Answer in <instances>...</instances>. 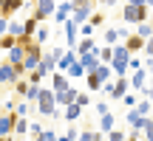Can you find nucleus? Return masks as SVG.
I'll return each mask as SVG.
<instances>
[{"mask_svg": "<svg viewBox=\"0 0 153 141\" xmlns=\"http://www.w3.org/2000/svg\"><path fill=\"white\" fill-rule=\"evenodd\" d=\"M142 138H145V141H153V127H150V121H148V127L142 130Z\"/></svg>", "mask_w": 153, "mask_h": 141, "instance_id": "37998d69", "label": "nucleus"}, {"mask_svg": "<svg viewBox=\"0 0 153 141\" xmlns=\"http://www.w3.org/2000/svg\"><path fill=\"white\" fill-rule=\"evenodd\" d=\"M133 113H139L142 119H153V102L150 99H139V104H136Z\"/></svg>", "mask_w": 153, "mask_h": 141, "instance_id": "2eb2a0df", "label": "nucleus"}, {"mask_svg": "<svg viewBox=\"0 0 153 141\" xmlns=\"http://www.w3.org/2000/svg\"><path fill=\"white\" fill-rule=\"evenodd\" d=\"M34 141H43V136H37V138H34Z\"/></svg>", "mask_w": 153, "mask_h": 141, "instance_id": "09e8293b", "label": "nucleus"}, {"mask_svg": "<svg viewBox=\"0 0 153 141\" xmlns=\"http://www.w3.org/2000/svg\"><path fill=\"white\" fill-rule=\"evenodd\" d=\"M88 26H94V28H99V26H105V14H102V11H97V14L91 17V23H88Z\"/></svg>", "mask_w": 153, "mask_h": 141, "instance_id": "c9c22d12", "label": "nucleus"}, {"mask_svg": "<svg viewBox=\"0 0 153 141\" xmlns=\"http://www.w3.org/2000/svg\"><path fill=\"white\" fill-rule=\"evenodd\" d=\"M145 54H148V57H150V59H153V37L148 40V43H145Z\"/></svg>", "mask_w": 153, "mask_h": 141, "instance_id": "c03bdc74", "label": "nucleus"}, {"mask_svg": "<svg viewBox=\"0 0 153 141\" xmlns=\"http://www.w3.org/2000/svg\"><path fill=\"white\" fill-rule=\"evenodd\" d=\"M23 59H26V48H23V45L17 43L14 48L9 51V57H6V62H9V65H14V68H23Z\"/></svg>", "mask_w": 153, "mask_h": 141, "instance_id": "ddd939ff", "label": "nucleus"}, {"mask_svg": "<svg viewBox=\"0 0 153 141\" xmlns=\"http://www.w3.org/2000/svg\"><path fill=\"white\" fill-rule=\"evenodd\" d=\"M40 93H43V85H31V87H28V93H26V99H23V102H28V104L40 102Z\"/></svg>", "mask_w": 153, "mask_h": 141, "instance_id": "aec40b11", "label": "nucleus"}, {"mask_svg": "<svg viewBox=\"0 0 153 141\" xmlns=\"http://www.w3.org/2000/svg\"><path fill=\"white\" fill-rule=\"evenodd\" d=\"M79 76H85V68H82V62L76 59L71 68H68V79H79Z\"/></svg>", "mask_w": 153, "mask_h": 141, "instance_id": "a878e982", "label": "nucleus"}, {"mask_svg": "<svg viewBox=\"0 0 153 141\" xmlns=\"http://www.w3.org/2000/svg\"><path fill=\"white\" fill-rule=\"evenodd\" d=\"M51 90H54V93L71 90V79H68V73H60V70H57V73L51 76Z\"/></svg>", "mask_w": 153, "mask_h": 141, "instance_id": "9d476101", "label": "nucleus"}, {"mask_svg": "<svg viewBox=\"0 0 153 141\" xmlns=\"http://www.w3.org/2000/svg\"><path fill=\"white\" fill-rule=\"evenodd\" d=\"M102 37H105V43L114 48V43L119 40V28H105V34H102Z\"/></svg>", "mask_w": 153, "mask_h": 141, "instance_id": "cd10ccee", "label": "nucleus"}, {"mask_svg": "<svg viewBox=\"0 0 153 141\" xmlns=\"http://www.w3.org/2000/svg\"><path fill=\"white\" fill-rule=\"evenodd\" d=\"M94 107H97V116H99V119H102V116H108V113H111V107H108V102H97V104H94Z\"/></svg>", "mask_w": 153, "mask_h": 141, "instance_id": "e433bc0d", "label": "nucleus"}, {"mask_svg": "<svg viewBox=\"0 0 153 141\" xmlns=\"http://www.w3.org/2000/svg\"><path fill=\"white\" fill-rule=\"evenodd\" d=\"M79 37L82 40H94V26H79Z\"/></svg>", "mask_w": 153, "mask_h": 141, "instance_id": "4c0bfd02", "label": "nucleus"}, {"mask_svg": "<svg viewBox=\"0 0 153 141\" xmlns=\"http://www.w3.org/2000/svg\"><path fill=\"white\" fill-rule=\"evenodd\" d=\"M74 9H76V3H74V0H71V3H57V11H54V23H62V26H65V23L74 17Z\"/></svg>", "mask_w": 153, "mask_h": 141, "instance_id": "6e6552de", "label": "nucleus"}, {"mask_svg": "<svg viewBox=\"0 0 153 141\" xmlns=\"http://www.w3.org/2000/svg\"><path fill=\"white\" fill-rule=\"evenodd\" d=\"M125 48L131 51V57H136L139 51H145V40H142V37H136V34H131V37L125 40Z\"/></svg>", "mask_w": 153, "mask_h": 141, "instance_id": "4468645a", "label": "nucleus"}, {"mask_svg": "<svg viewBox=\"0 0 153 141\" xmlns=\"http://www.w3.org/2000/svg\"><path fill=\"white\" fill-rule=\"evenodd\" d=\"M74 3H76V9H74L71 20L76 23V26H88L91 17L97 14V3H94V0H74Z\"/></svg>", "mask_w": 153, "mask_h": 141, "instance_id": "7ed1b4c3", "label": "nucleus"}, {"mask_svg": "<svg viewBox=\"0 0 153 141\" xmlns=\"http://www.w3.org/2000/svg\"><path fill=\"white\" fill-rule=\"evenodd\" d=\"M37 113L45 116V119H54V116H60V107H57V99H54V90H51V87H43V93H40V102H37Z\"/></svg>", "mask_w": 153, "mask_h": 141, "instance_id": "f03ea898", "label": "nucleus"}, {"mask_svg": "<svg viewBox=\"0 0 153 141\" xmlns=\"http://www.w3.org/2000/svg\"><path fill=\"white\" fill-rule=\"evenodd\" d=\"M150 127H153V119H150Z\"/></svg>", "mask_w": 153, "mask_h": 141, "instance_id": "3c124183", "label": "nucleus"}, {"mask_svg": "<svg viewBox=\"0 0 153 141\" xmlns=\"http://www.w3.org/2000/svg\"><path fill=\"white\" fill-rule=\"evenodd\" d=\"M131 87H133V93H145V90H148V70H136V73H131Z\"/></svg>", "mask_w": 153, "mask_h": 141, "instance_id": "9b49d317", "label": "nucleus"}, {"mask_svg": "<svg viewBox=\"0 0 153 141\" xmlns=\"http://www.w3.org/2000/svg\"><path fill=\"white\" fill-rule=\"evenodd\" d=\"M128 141H139V133H128Z\"/></svg>", "mask_w": 153, "mask_h": 141, "instance_id": "49530a36", "label": "nucleus"}, {"mask_svg": "<svg viewBox=\"0 0 153 141\" xmlns=\"http://www.w3.org/2000/svg\"><path fill=\"white\" fill-rule=\"evenodd\" d=\"M105 138H108V141H128V133H122V130H111Z\"/></svg>", "mask_w": 153, "mask_h": 141, "instance_id": "72a5a7b5", "label": "nucleus"}, {"mask_svg": "<svg viewBox=\"0 0 153 141\" xmlns=\"http://www.w3.org/2000/svg\"><path fill=\"white\" fill-rule=\"evenodd\" d=\"M6 34H9V20L0 17V37H6Z\"/></svg>", "mask_w": 153, "mask_h": 141, "instance_id": "79ce46f5", "label": "nucleus"}, {"mask_svg": "<svg viewBox=\"0 0 153 141\" xmlns=\"http://www.w3.org/2000/svg\"><path fill=\"white\" fill-rule=\"evenodd\" d=\"M31 136H34V138L43 136V124H40V121H31Z\"/></svg>", "mask_w": 153, "mask_h": 141, "instance_id": "a19ab883", "label": "nucleus"}, {"mask_svg": "<svg viewBox=\"0 0 153 141\" xmlns=\"http://www.w3.org/2000/svg\"><path fill=\"white\" fill-rule=\"evenodd\" d=\"M76 138H79V130L76 127H68L65 136H60V141H76Z\"/></svg>", "mask_w": 153, "mask_h": 141, "instance_id": "f704fd0d", "label": "nucleus"}, {"mask_svg": "<svg viewBox=\"0 0 153 141\" xmlns=\"http://www.w3.org/2000/svg\"><path fill=\"white\" fill-rule=\"evenodd\" d=\"M125 121H128V127H131V133H142L145 127H148V121H150V119H142L139 113H133V110H131V113L125 116Z\"/></svg>", "mask_w": 153, "mask_h": 141, "instance_id": "f8f14e48", "label": "nucleus"}, {"mask_svg": "<svg viewBox=\"0 0 153 141\" xmlns=\"http://www.w3.org/2000/svg\"><path fill=\"white\" fill-rule=\"evenodd\" d=\"M17 127V116L14 113H0V138H11Z\"/></svg>", "mask_w": 153, "mask_h": 141, "instance_id": "0eeeda50", "label": "nucleus"}, {"mask_svg": "<svg viewBox=\"0 0 153 141\" xmlns=\"http://www.w3.org/2000/svg\"><path fill=\"white\" fill-rule=\"evenodd\" d=\"M0 141H11V138H0Z\"/></svg>", "mask_w": 153, "mask_h": 141, "instance_id": "8fccbe9b", "label": "nucleus"}, {"mask_svg": "<svg viewBox=\"0 0 153 141\" xmlns=\"http://www.w3.org/2000/svg\"><path fill=\"white\" fill-rule=\"evenodd\" d=\"M23 76L20 70H17L14 65H9V62H0V85H17Z\"/></svg>", "mask_w": 153, "mask_h": 141, "instance_id": "39448f33", "label": "nucleus"}, {"mask_svg": "<svg viewBox=\"0 0 153 141\" xmlns=\"http://www.w3.org/2000/svg\"><path fill=\"white\" fill-rule=\"evenodd\" d=\"M136 70H142V59L139 57H131V73H136Z\"/></svg>", "mask_w": 153, "mask_h": 141, "instance_id": "58836bf2", "label": "nucleus"}, {"mask_svg": "<svg viewBox=\"0 0 153 141\" xmlns=\"http://www.w3.org/2000/svg\"><path fill=\"white\" fill-rule=\"evenodd\" d=\"M57 11V3L54 0H37V9H34V17H37L40 23H45L48 17H54Z\"/></svg>", "mask_w": 153, "mask_h": 141, "instance_id": "423d86ee", "label": "nucleus"}, {"mask_svg": "<svg viewBox=\"0 0 153 141\" xmlns=\"http://www.w3.org/2000/svg\"><path fill=\"white\" fill-rule=\"evenodd\" d=\"M28 113H31V104H28V102H23V99H17V107H14V116H17V119H26Z\"/></svg>", "mask_w": 153, "mask_h": 141, "instance_id": "5701e85b", "label": "nucleus"}, {"mask_svg": "<svg viewBox=\"0 0 153 141\" xmlns=\"http://www.w3.org/2000/svg\"><path fill=\"white\" fill-rule=\"evenodd\" d=\"M43 141H60V136L54 130H43Z\"/></svg>", "mask_w": 153, "mask_h": 141, "instance_id": "ea45409f", "label": "nucleus"}, {"mask_svg": "<svg viewBox=\"0 0 153 141\" xmlns=\"http://www.w3.org/2000/svg\"><path fill=\"white\" fill-rule=\"evenodd\" d=\"M76 104H79L82 110H88V107H91V104H94L91 93H88V90H79V96H76Z\"/></svg>", "mask_w": 153, "mask_h": 141, "instance_id": "393cba45", "label": "nucleus"}, {"mask_svg": "<svg viewBox=\"0 0 153 141\" xmlns=\"http://www.w3.org/2000/svg\"><path fill=\"white\" fill-rule=\"evenodd\" d=\"M111 59H114V48H111V45H102V48H99V62H102V65H111Z\"/></svg>", "mask_w": 153, "mask_h": 141, "instance_id": "b1692460", "label": "nucleus"}, {"mask_svg": "<svg viewBox=\"0 0 153 141\" xmlns=\"http://www.w3.org/2000/svg\"><path fill=\"white\" fill-rule=\"evenodd\" d=\"M48 34H51V31H48V26H40V31L34 34V40H37L40 45H45V43H48Z\"/></svg>", "mask_w": 153, "mask_h": 141, "instance_id": "2f4dec72", "label": "nucleus"}, {"mask_svg": "<svg viewBox=\"0 0 153 141\" xmlns=\"http://www.w3.org/2000/svg\"><path fill=\"white\" fill-rule=\"evenodd\" d=\"M14 136H31V121H26V119H17Z\"/></svg>", "mask_w": 153, "mask_h": 141, "instance_id": "412c9836", "label": "nucleus"}, {"mask_svg": "<svg viewBox=\"0 0 153 141\" xmlns=\"http://www.w3.org/2000/svg\"><path fill=\"white\" fill-rule=\"evenodd\" d=\"M142 99H150V102H153V85H150V87H148V90H145V93H142Z\"/></svg>", "mask_w": 153, "mask_h": 141, "instance_id": "a18cd8bd", "label": "nucleus"}, {"mask_svg": "<svg viewBox=\"0 0 153 141\" xmlns=\"http://www.w3.org/2000/svg\"><path fill=\"white\" fill-rule=\"evenodd\" d=\"M122 20H125V23H136V6H133V3L122 6Z\"/></svg>", "mask_w": 153, "mask_h": 141, "instance_id": "4be33fe9", "label": "nucleus"}, {"mask_svg": "<svg viewBox=\"0 0 153 141\" xmlns=\"http://www.w3.org/2000/svg\"><path fill=\"white\" fill-rule=\"evenodd\" d=\"M23 0H0V17H6V20H11V14H17V11L23 9Z\"/></svg>", "mask_w": 153, "mask_h": 141, "instance_id": "1a4fd4ad", "label": "nucleus"}, {"mask_svg": "<svg viewBox=\"0 0 153 141\" xmlns=\"http://www.w3.org/2000/svg\"><path fill=\"white\" fill-rule=\"evenodd\" d=\"M136 37H142L145 43H148V40L153 37V20H150V23H142V26H136Z\"/></svg>", "mask_w": 153, "mask_h": 141, "instance_id": "6ab92c4d", "label": "nucleus"}, {"mask_svg": "<svg viewBox=\"0 0 153 141\" xmlns=\"http://www.w3.org/2000/svg\"><path fill=\"white\" fill-rule=\"evenodd\" d=\"M85 82H88V90H99V93H102V82H99L97 79V73H91V76H85Z\"/></svg>", "mask_w": 153, "mask_h": 141, "instance_id": "c756f323", "label": "nucleus"}, {"mask_svg": "<svg viewBox=\"0 0 153 141\" xmlns=\"http://www.w3.org/2000/svg\"><path fill=\"white\" fill-rule=\"evenodd\" d=\"M28 87H31V85H28L26 79H20V82H17V85H14V96H17V99H26Z\"/></svg>", "mask_w": 153, "mask_h": 141, "instance_id": "bb28decb", "label": "nucleus"}, {"mask_svg": "<svg viewBox=\"0 0 153 141\" xmlns=\"http://www.w3.org/2000/svg\"><path fill=\"white\" fill-rule=\"evenodd\" d=\"M43 79H45V76L40 73V70H31V73L26 76V82H28V85H43Z\"/></svg>", "mask_w": 153, "mask_h": 141, "instance_id": "473e14b6", "label": "nucleus"}, {"mask_svg": "<svg viewBox=\"0 0 153 141\" xmlns=\"http://www.w3.org/2000/svg\"><path fill=\"white\" fill-rule=\"evenodd\" d=\"M102 93H108L111 99H125L128 93H131V76H119V79H114V82H108V85L102 87Z\"/></svg>", "mask_w": 153, "mask_h": 141, "instance_id": "20e7f679", "label": "nucleus"}, {"mask_svg": "<svg viewBox=\"0 0 153 141\" xmlns=\"http://www.w3.org/2000/svg\"><path fill=\"white\" fill-rule=\"evenodd\" d=\"M116 119H114V113H108V116H102V119H99V133H102V136H108L111 130H116Z\"/></svg>", "mask_w": 153, "mask_h": 141, "instance_id": "dca6fc26", "label": "nucleus"}, {"mask_svg": "<svg viewBox=\"0 0 153 141\" xmlns=\"http://www.w3.org/2000/svg\"><path fill=\"white\" fill-rule=\"evenodd\" d=\"M23 34H26V23H20V20H9V37L20 40Z\"/></svg>", "mask_w": 153, "mask_h": 141, "instance_id": "f3484780", "label": "nucleus"}, {"mask_svg": "<svg viewBox=\"0 0 153 141\" xmlns=\"http://www.w3.org/2000/svg\"><path fill=\"white\" fill-rule=\"evenodd\" d=\"M14 45H17V40H14V37H9V34H6V37H0V51H6V54H9Z\"/></svg>", "mask_w": 153, "mask_h": 141, "instance_id": "c85d7f7f", "label": "nucleus"}, {"mask_svg": "<svg viewBox=\"0 0 153 141\" xmlns=\"http://www.w3.org/2000/svg\"><path fill=\"white\" fill-rule=\"evenodd\" d=\"M148 70H150V85H153V59L148 62Z\"/></svg>", "mask_w": 153, "mask_h": 141, "instance_id": "de8ad7c7", "label": "nucleus"}, {"mask_svg": "<svg viewBox=\"0 0 153 141\" xmlns=\"http://www.w3.org/2000/svg\"><path fill=\"white\" fill-rule=\"evenodd\" d=\"M139 99H142V96H139V93H128V96L122 99V104H125V107H131V110H136Z\"/></svg>", "mask_w": 153, "mask_h": 141, "instance_id": "7c9ffc66", "label": "nucleus"}, {"mask_svg": "<svg viewBox=\"0 0 153 141\" xmlns=\"http://www.w3.org/2000/svg\"><path fill=\"white\" fill-rule=\"evenodd\" d=\"M82 113H85V110H82L79 104H68V107H65V121L71 124V121H76V119H79Z\"/></svg>", "mask_w": 153, "mask_h": 141, "instance_id": "a211bd4d", "label": "nucleus"}, {"mask_svg": "<svg viewBox=\"0 0 153 141\" xmlns=\"http://www.w3.org/2000/svg\"><path fill=\"white\" fill-rule=\"evenodd\" d=\"M111 68H114V76H128L131 73V51L125 45H114V59H111Z\"/></svg>", "mask_w": 153, "mask_h": 141, "instance_id": "f257e3e1", "label": "nucleus"}]
</instances>
